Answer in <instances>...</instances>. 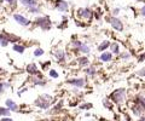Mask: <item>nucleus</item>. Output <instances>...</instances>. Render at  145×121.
<instances>
[{"label":"nucleus","instance_id":"f257e3e1","mask_svg":"<svg viewBox=\"0 0 145 121\" xmlns=\"http://www.w3.org/2000/svg\"><path fill=\"white\" fill-rule=\"evenodd\" d=\"M53 102H54V101H53V97H52L51 94H48V93H42V94H40L35 101H34L33 104H34V107L41 109V110H48V109L52 107Z\"/></svg>","mask_w":145,"mask_h":121},{"label":"nucleus","instance_id":"f03ea898","mask_svg":"<svg viewBox=\"0 0 145 121\" xmlns=\"http://www.w3.org/2000/svg\"><path fill=\"white\" fill-rule=\"evenodd\" d=\"M126 98H127V91L125 87H118L109 94V99L114 104H117V105L123 104L126 102Z\"/></svg>","mask_w":145,"mask_h":121},{"label":"nucleus","instance_id":"7ed1b4c3","mask_svg":"<svg viewBox=\"0 0 145 121\" xmlns=\"http://www.w3.org/2000/svg\"><path fill=\"white\" fill-rule=\"evenodd\" d=\"M34 26L42 30V31H48L52 29V21L50 20L48 16H39L34 20Z\"/></svg>","mask_w":145,"mask_h":121},{"label":"nucleus","instance_id":"20e7f679","mask_svg":"<svg viewBox=\"0 0 145 121\" xmlns=\"http://www.w3.org/2000/svg\"><path fill=\"white\" fill-rule=\"evenodd\" d=\"M65 84L70 85L72 87H76V89H83L86 87L87 85V79L86 78H82V76H72V78H69Z\"/></svg>","mask_w":145,"mask_h":121},{"label":"nucleus","instance_id":"39448f33","mask_svg":"<svg viewBox=\"0 0 145 121\" xmlns=\"http://www.w3.org/2000/svg\"><path fill=\"white\" fill-rule=\"evenodd\" d=\"M30 82H32V85L34 86V87H45L46 85H47V82H48V80H46L45 78H44V74H42V71L39 74V75H36V76H30Z\"/></svg>","mask_w":145,"mask_h":121},{"label":"nucleus","instance_id":"423d86ee","mask_svg":"<svg viewBox=\"0 0 145 121\" xmlns=\"http://www.w3.org/2000/svg\"><path fill=\"white\" fill-rule=\"evenodd\" d=\"M77 16L80 20H86V21H92L93 20V11L88 7H81L77 10Z\"/></svg>","mask_w":145,"mask_h":121},{"label":"nucleus","instance_id":"0eeeda50","mask_svg":"<svg viewBox=\"0 0 145 121\" xmlns=\"http://www.w3.org/2000/svg\"><path fill=\"white\" fill-rule=\"evenodd\" d=\"M108 22L109 24L111 26V28L115 29L116 31H122L123 30V23H122V21L118 17L110 16V17H108Z\"/></svg>","mask_w":145,"mask_h":121},{"label":"nucleus","instance_id":"6e6552de","mask_svg":"<svg viewBox=\"0 0 145 121\" xmlns=\"http://www.w3.org/2000/svg\"><path fill=\"white\" fill-rule=\"evenodd\" d=\"M52 56L57 60L58 63H65L67 62V51L64 49H56L54 51H52Z\"/></svg>","mask_w":145,"mask_h":121},{"label":"nucleus","instance_id":"1a4fd4ad","mask_svg":"<svg viewBox=\"0 0 145 121\" xmlns=\"http://www.w3.org/2000/svg\"><path fill=\"white\" fill-rule=\"evenodd\" d=\"M26 73H27L29 76H36V75H39V74L41 73V70H40L37 63L32 62V63H28V64L26 65Z\"/></svg>","mask_w":145,"mask_h":121},{"label":"nucleus","instance_id":"9d476101","mask_svg":"<svg viewBox=\"0 0 145 121\" xmlns=\"http://www.w3.org/2000/svg\"><path fill=\"white\" fill-rule=\"evenodd\" d=\"M13 20H15V22H17L19 26H22V27H29L33 22L30 21V20H28L27 17H24L23 15H21V13H13Z\"/></svg>","mask_w":145,"mask_h":121},{"label":"nucleus","instance_id":"9b49d317","mask_svg":"<svg viewBox=\"0 0 145 121\" xmlns=\"http://www.w3.org/2000/svg\"><path fill=\"white\" fill-rule=\"evenodd\" d=\"M97 73H98V70H97L96 65H93V64H90L88 67L83 68V74L88 79H94L97 76Z\"/></svg>","mask_w":145,"mask_h":121},{"label":"nucleus","instance_id":"f8f14e48","mask_svg":"<svg viewBox=\"0 0 145 121\" xmlns=\"http://www.w3.org/2000/svg\"><path fill=\"white\" fill-rule=\"evenodd\" d=\"M76 64L79 65V68H86V67H88L90 64H91V60L88 58V56H85V55H80V56H77L76 57Z\"/></svg>","mask_w":145,"mask_h":121},{"label":"nucleus","instance_id":"ddd939ff","mask_svg":"<svg viewBox=\"0 0 145 121\" xmlns=\"http://www.w3.org/2000/svg\"><path fill=\"white\" fill-rule=\"evenodd\" d=\"M54 9L58 10L59 12H68L69 10V4L65 0H56L54 1Z\"/></svg>","mask_w":145,"mask_h":121},{"label":"nucleus","instance_id":"4468645a","mask_svg":"<svg viewBox=\"0 0 145 121\" xmlns=\"http://www.w3.org/2000/svg\"><path fill=\"white\" fill-rule=\"evenodd\" d=\"M5 107H6L11 113H19V111H21L18 104H17L15 101H12L11 98H7V99L5 101Z\"/></svg>","mask_w":145,"mask_h":121},{"label":"nucleus","instance_id":"2eb2a0df","mask_svg":"<svg viewBox=\"0 0 145 121\" xmlns=\"http://www.w3.org/2000/svg\"><path fill=\"white\" fill-rule=\"evenodd\" d=\"M91 46L87 44V42H83L82 41V44H81V46L77 49V56H80V55H85V56H88L90 53H91Z\"/></svg>","mask_w":145,"mask_h":121},{"label":"nucleus","instance_id":"dca6fc26","mask_svg":"<svg viewBox=\"0 0 145 121\" xmlns=\"http://www.w3.org/2000/svg\"><path fill=\"white\" fill-rule=\"evenodd\" d=\"M98 60H99V62H102V63H109V62H112L114 60V56H112V53L110 51H104V52H102L99 55Z\"/></svg>","mask_w":145,"mask_h":121},{"label":"nucleus","instance_id":"f3484780","mask_svg":"<svg viewBox=\"0 0 145 121\" xmlns=\"http://www.w3.org/2000/svg\"><path fill=\"white\" fill-rule=\"evenodd\" d=\"M109 51L112 53V56H118L121 53V46L118 42L114 41V42H110V46H109Z\"/></svg>","mask_w":145,"mask_h":121},{"label":"nucleus","instance_id":"a211bd4d","mask_svg":"<svg viewBox=\"0 0 145 121\" xmlns=\"http://www.w3.org/2000/svg\"><path fill=\"white\" fill-rule=\"evenodd\" d=\"M131 111H132V114L134 115V116H137V118H140L143 114H144V109L140 107V105H138V104H136V103H133L132 104V107H131Z\"/></svg>","mask_w":145,"mask_h":121},{"label":"nucleus","instance_id":"6ab92c4d","mask_svg":"<svg viewBox=\"0 0 145 121\" xmlns=\"http://www.w3.org/2000/svg\"><path fill=\"white\" fill-rule=\"evenodd\" d=\"M26 50H27V46L23 45V44H21V42H16V44L12 45V51L16 52V53L23 55V53L26 52Z\"/></svg>","mask_w":145,"mask_h":121},{"label":"nucleus","instance_id":"aec40b11","mask_svg":"<svg viewBox=\"0 0 145 121\" xmlns=\"http://www.w3.org/2000/svg\"><path fill=\"white\" fill-rule=\"evenodd\" d=\"M62 109H63V101H59L58 103L53 104L52 110H50V114H52V115L59 114V113H62Z\"/></svg>","mask_w":145,"mask_h":121},{"label":"nucleus","instance_id":"412c9836","mask_svg":"<svg viewBox=\"0 0 145 121\" xmlns=\"http://www.w3.org/2000/svg\"><path fill=\"white\" fill-rule=\"evenodd\" d=\"M109 46H110V41H109V40H103V41L97 46V51H98L99 53H102V52H104V51H108Z\"/></svg>","mask_w":145,"mask_h":121},{"label":"nucleus","instance_id":"4be33fe9","mask_svg":"<svg viewBox=\"0 0 145 121\" xmlns=\"http://www.w3.org/2000/svg\"><path fill=\"white\" fill-rule=\"evenodd\" d=\"M133 103L140 105L145 111V96H143V94H138V96H136L134 99H133Z\"/></svg>","mask_w":145,"mask_h":121},{"label":"nucleus","instance_id":"5701e85b","mask_svg":"<svg viewBox=\"0 0 145 121\" xmlns=\"http://www.w3.org/2000/svg\"><path fill=\"white\" fill-rule=\"evenodd\" d=\"M5 34H6V36H7V39H9V42L10 44H16V42H19L21 41V38L18 36V35H16V34H12V33H7V31H5Z\"/></svg>","mask_w":145,"mask_h":121},{"label":"nucleus","instance_id":"b1692460","mask_svg":"<svg viewBox=\"0 0 145 121\" xmlns=\"http://www.w3.org/2000/svg\"><path fill=\"white\" fill-rule=\"evenodd\" d=\"M11 82H9V81H5V80H1L0 79V94H2V93H5L6 91L9 90V89H11Z\"/></svg>","mask_w":145,"mask_h":121},{"label":"nucleus","instance_id":"393cba45","mask_svg":"<svg viewBox=\"0 0 145 121\" xmlns=\"http://www.w3.org/2000/svg\"><path fill=\"white\" fill-rule=\"evenodd\" d=\"M118 58L123 62H128L132 58V53L129 51H121V53L118 55Z\"/></svg>","mask_w":145,"mask_h":121},{"label":"nucleus","instance_id":"a878e982","mask_svg":"<svg viewBox=\"0 0 145 121\" xmlns=\"http://www.w3.org/2000/svg\"><path fill=\"white\" fill-rule=\"evenodd\" d=\"M9 44L10 42H9V39H7L5 31H0V46L1 47H6Z\"/></svg>","mask_w":145,"mask_h":121},{"label":"nucleus","instance_id":"bb28decb","mask_svg":"<svg viewBox=\"0 0 145 121\" xmlns=\"http://www.w3.org/2000/svg\"><path fill=\"white\" fill-rule=\"evenodd\" d=\"M24 7L29 9V7H33V6H36L37 5V1L36 0H18Z\"/></svg>","mask_w":145,"mask_h":121},{"label":"nucleus","instance_id":"cd10ccee","mask_svg":"<svg viewBox=\"0 0 145 121\" xmlns=\"http://www.w3.org/2000/svg\"><path fill=\"white\" fill-rule=\"evenodd\" d=\"M51 65H52V62L51 60H45V62H41L40 63V70L41 71H48L51 69Z\"/></svg>","mask_w":145,"mask_h":121},{"label":"nucleus","instance_id":"c85d7f7f","mask_svg":"<svg viewBox=\"0 0 145 121\" xmlns=\"http://www.w3.org/2000/svg\"><path fill=\"white\" fill-rule=\"evenodd\" d=\"M45 55V50L42 49V47H35L34 49V51H33V56L36 57V58H39V57H41V56H44Z\"/></svg>","mask_w":145,"mask_h":121},{"label":"nucleus","instance_id":"c756f323","mask_svg":"<svg viewBox=\"0 0 145 121\" xmlns=\"http://www.w3.org/2000/svg\"><path fill=\"white\" fill-rule=\"evenodd\" d=\"M11 116V111L6 107H0V118H9Z\"/></svg>","mask_w":145,"mask_h":121},{"label":"nucleus","instance_id":"7c9ffc66","mask_svg":"<svg viewBox=\"0 0 145 121\" xmlns=\"http://www.w3.org/2000/svg\"><path fill=\"white\" fill-rule=\"evenodd\" d=\"M48 75H50L51 79H58V78H59V73H58L54 68H51V69L48 70Z\"/></svg>","mask_w":145,"mask_h":121},{"label":"nucleus","instance_id":"2f4dec72","mask_svg":"<svg viewBox=\"0 0 145 121\" xmlns=\"http://www.w3.org/2000/svg\"><path fill=\"white\" fill-rule=\"evenodd\" d=\"M81 110H90V109H92L93 108V104L92 103H90V102H85V103H82V104H80V107H79Z\"/></svg>","mask_w":145,"mask_h":121},{"label":"nucleus","instance_id":"473e14b6","mask_svg":"<svg viewBox=\"0 0 145 121\" xmlns=\"http://www.w3.org/2000/svg\"><path fill=\"white\" fill-rule=\"evenodd\" d=\"M28 12L32 13V15H37V13L41 12V9H40L39 5H36V6H33V7H29L28 9Z\"/></svg>","mask_w":145,"mask_h":121},{"label":"nucleus","instance_id":"72a5a7b5","mask_svg":"<svg viewBox=\"0 0 145 121\" xmlns=\"http://www.w3.org/2000/svg\"><path fill=\"white\" fill-rule=\"evenodd\" d=\"M103 105H104L107 109H112V102H111L109 98H104V99H103Z\"/></svg>","mask_w":145,"mask_h":121},{"label":"nucleus","instance_id":"f704fd0d","mask_svg":"<svg viewBox=\"0 0 145 121\" xmlns=\"http://www.w3.org/2000/svg\"><path fill=\"white\" fill-rule=\"evenodd\" d=\"M138 76H140V78H145V67L143 68H140L139 70H137V73H136Z\"/></svg>","mask_w":145,"mask_h":121},{"label":"nucleus","instance_id":"c9c22d12","mask_svg":"<svg viewBox=\"0 0 145 121\" xmlns=\"http://www.w3.org/2000/svg\"><path fill=\"white\" fill-rule=\"evenodd\" d=\"M144 60H145V52H142L140 55L137 56V62H138V63H142V62H144Z\"/></svg>","mask_w":145,"mask_h":121},{"label":"nucleus","instance_id":"e433bc0d","mask_svg":"<svg viewBox=\"0 0 145 121\" xmlns=\"http://www.w3.org/2000/svg\"><path fill=\"white\" fill-rule=\"evenodd\" d=\"M120 12H121V9H118V7H116V9H114V10L111 11V16H114V17H117Z\"/></svg>","mask_w":145,"mask_h":121},{"label":"nucleus","instance_id":"4c0bfd02","mask_svg":"<svg viewBox=\"0 0 145 121\" xmlns=\"http://www.w3.org/2000/svg\"><path fill=\"white\" fill-rule=\"evenodd\" d=\"M4 1H5V2H7V4H10V5H12V6H13V5L16 6V2H17L16 0H4Z\"/></svg>","mask_w":145,"mask_h":121},{"label":"nucleus","instance_id":"58836bf2","mask_svg":"<svg viewBox=\"0 0 145 121\" xmlns=\"http://www.w3.org/2000/svg\"><path fill=\"white\" fill-rule=\"evenodd\" d=\"M27 91H28V87H24V89H22L21 91H18L17 93H18V96H21V94H22L23 92H27Z\"/></svg>","mask_w":145,"mask_h":121},{"label":"nucleus","instance_id":"ea45409f","mask_svg":"<svg viewBox=\"0 0 145 121\" xmlns=\"http://www.w3.org/2000/svg\"><path fill=\"white\" fill-rule=\"evenodd\" d=\"M140 15H142L143 17H145V5L142 7V9H140Z\"/></svg>","mask_w":145,"mask_h":121},{"label":"nucleus","instance_id":"a19ab883","mask_svg":"<svg viewBox=\"0 0 145 121\" xmlns=\"http://www.w3.org/2000/svg\"><path fill=\"white\" fill-rule=\"evenodd\" d=\"M0 121H13V119H11V116H9V118H2V119H0Z\"/></svg>","mask_w":145,"mask_h":121},{"label":"nucleus","instance_id":"79ce46f5","mask_svg":"<svg viewBox=\"0 0 145 121\" xmlns=\"http://www.w3.org/2000/svg\"><path fill=\"white\" fill-rule=\"evenodd\" d=\"M139 121H145V115H142V116L139 118Z\"/></svg>","mask_w":145,"mask_h":121},{"label":"nucleus","instance_id":"37998d69","mask_svg":"<svg viewBox=\"0 0 145 121\" xmlns=\"http://www.w3.org/2000/svg\"><path fill=\"white\" fill-rule=\"evenodd\" d=\"M2 74H4V69L0 67V75H2Z\"/></svg>","mask_w":145,"mask_h":121},{"label":"nucleus","instance_id":"c03bdc74","mask_svg":"<svg viewBox=\"0 0 145 121\" xmlns=\"http://www.w3.org/2000/svg\"><path fill=\"white\" fill-rule=\"evenodd\" d=\"M137 1H139V0H137Z\"/></svg>","mask_w":145,"mask_h":121}]
</instances>
